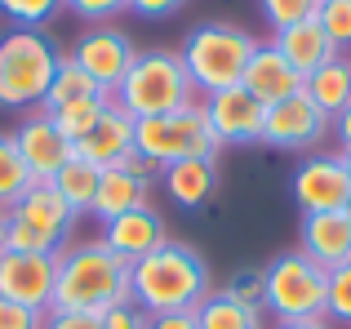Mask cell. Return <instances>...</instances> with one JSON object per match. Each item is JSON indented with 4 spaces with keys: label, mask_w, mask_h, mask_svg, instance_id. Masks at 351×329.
<instances>
[{
    "label": "cell",
    "mask_w": 351,
    "mask_h": 329,
    "mask_svg": "<svg viewBox=\"0 0 351 329\" xmlns=\"http://www.w3.org/2000/svg\"><path fill=\"white\" fill-rule=\"evenodd\" d=\"M214 294V276L200 249L182 241H165L147 258L129 263V298L143 307L147 316L165 312H196L205 298Z\"/></svg>",
    "instance_id": "cell-1"
},
{
    "label": "cell",
    "mask_w": 351,
    "mask_h": 329,
    "mask_svg": "<svg viewBox=\"0 0 351 329\" xmlns=\"http://www.w3.org/2000/svg\"><path fill=\"white\" fill-rule=\"evenodd\" d=\"M129 303V263L112 254L103 241H80L58 254L49 312H89L107 316L112 307Z\"/></svg>",
    "instance_id": "cell-2"
},
{
    "label": "cell",
    "mask_w": 351,
    "mask_h": 329,
    "mask_svg": "<svg viewBox=\"0 0 351 329\" xmlns=\"http://www.w3.org/2000/svg\"><path fill=\"white\" fill-rule=\"evenodd\" d=\"M62 58L45 27H14L0 36V107L9 112H32L45 103L53 76H58Z\"/></svg>",
    "instance_id": "cell-3"
},
{
    "label": "cell",
    "mask_w": 351,
    "mask_h": 329,
    "mask_svg": "<svg viewBox=\"0 0 351 329\" xmlns=\"http://www.w3.org/2000/svg\"><path fill=\"white\" fill-rule=\"evenodd\" d=\"M116 103L125 107L134 121L165 112H182L196 103V85H191L187 67L173 49H143L134 58V67L125 71V80L116 85Z\"/></svg>",
    "instance_id": "cell-4"
},
{
    "label": "cell",
    "mask_w": 351,
    "mask_h": 329,
    "mask_svg": "<svg viewBox=\"0 0 351 329\" xmlns=\"http://www.w3.org/2000/svg\"><path fill=\"white\" fill-rule=\"evenodd\" d=\"M254 49H258V40L245 32V27H236V23H200V27L187 32L178 58H182V67H187L196 94H218V89L240 85Z\"/></svg>",
    "instance_id": "cell-5"
},
{
    "label": "cell",
    "mask_w": 351,
    "mask_h": 329,
    "mask_svg": "<svg viewBox=\"0 0 351 329\" xmlns=\"http://www.w3.org/2000/svg\"><path fill=\"white\" fill-rule=\"evenodd\" d=\"M134 151L147 169H169V164H178V160L218 156V138L205 121V107L191 103V107H182V112H165V116L138 121Z\"/></svg>",
    "instance_id": "cell-6"
},
{
    "label": "cell",
    "mask_w": 351,
    "mask_h": 329,
    "mask_svg": "<svg viewBox=\"0 0 351 329\" xmlns=\"http://www.w3.org/2000/svg\"><path fill=\"white\" fill-rule=\"evenodd\" d=\"M267 276V303L263 312H271L280 325L289 321H325V294H329V271L320 263H311L302 249L276 254L263 267Z\"/></svg>",
    "instance_id": "cell-7"
},
{
    "label": "cell",
    "mask_w": 351,
    "mask_h": 329,
    "mask_svg": "<svg viewBox=\"0 0 351 329\" xmlns=\"http://www.w3.org/2000/svg\"><path fill=\"white\" fill-rule=\"evenodd\" d=\"M71 227H76V214H71L67 200L49 182H32L23 191V200L9 209V249L58 258L71 245Z\"/></svg>",
    "instance_id": "cell-8"
},
{
    "label": "cell",
    "mask_w": 351,
    "mask_h": 329,
    "mask_svg": "<svg viewBox=\"0 0 351 329\" xmlns=\"http://www.w3.org/2000/svg\"><path fill=\"white\" fill-rule=\"evenodd\" d=\"M329 130H334V121L298 89V94H289V98H280V103L267 107L263 143L276 147V151H311Z\"/></svg>",
    "instance_id": "cell-9"
},
{
    "label": "cell",
    "mask_w": 351,
    "mask_h": 329,
    "mask_svg": "<svg viewBox=\"0 0 351 329\" xmlns=\"http://www.w3.org/2000/svg\"><path fill=\"white\" fill-rule=\"evenodd\" d=\"M351 200V173L343 151H311L293 169V205L302 214H329Z\"/></svg>",
    "instance_id": "cell-10"
},
{
    "label": "cell",
    "mask_w": 351,
    "mask_h": 329,
    "mask_svg": "<svg viewBox=\"0 0 351 329\" xmlns=\"http://www.w3.org/2000/svg\"><path fill=\"white\" fill-rule=\"evenodd\" d=\"M67 58L76 62L80 71H89L103 94H116V85L125 80V71L134 67L138 49H134V40H129L120 27L98 23V27H89L85 36H76V49H71Z\"/></svg>",
    "instance_id": "cell-11"
},
{
    "label": "cell",
    "mask_w": 351,
    "mask_h": 329,
    "mask_svg": "<svg viewBox=\"0 0 351 329\" xmlns=\"http://www.w3.org/2000/svg\"><path fill=\"white\" fill-rule=\"evenodd\" d=\"M53 280H58V258H49V254L5 249V258H0V298H9V303H23L32 312H49Z\"/></svg>",
    "instance_id": "cell-12"
},
{
    "label": "cell",
    "mask_w": 351,
    "mask_h": 329,
    "mask_svg": "<svg viewBox=\"0 0 351 329\" xmlns=\"http://www.w3.org/2000/svg\"><path fill=\"white\" fill-rule=\"evenodd\" d=\"M205 121L214 130L218 147L227 143H263V121H267V107L249 94L245 85L232 89H218V94H205Z\"/></svg>",
    "instance_id": "cell-13"
},
{
    "label": "cell",
    "mask_w": 351,
    "mask_h": 329,
    "mask_svg": "<svg viewBox=\"0 0 351 329\" xmlns=\"http://www.w3.org/2000/svg\"><path fill=\"white\" fill-rule=\"evenodd\" d=\"M14 143H18V156L27 160V169H32L36 182H49L62 164L76 156V147H71V143L62 138V130L53 125V116L40 112V107L23 116V125L14 130Z\"/></svg>",
    "instance_id": "cell-14"
},
{
    "label": "cell",
    "mask_w": 351,
    "mask_h": 329,
    "mask_svg": "<svg viewBox=\"0 0 351 329\" xmlns=\"http://www.w3.org/2000/svg\"><path fill=\"white\" fill-rule=\"evenodd\" d=\"M134 130H138V121L112 98V103L103 107V116H98V125L76 143V156H85L89 164H98V169H112V164L134 160L138 156L134 151Z\"/></svg>",
    "instance_id": "cell-15"
},
{
    "label": "cell",
    "mask_w": 351,
    "mask_h": 329,
    "mask_svg": "<svg viewBox=\"0 0 351 329\" xmlns=\"http://www.w3.org/2000/svg\"><path fill=\"white\" fill-rule=\"evenodd\" d=\"M147 196H152V169L134 156L125 164L103 169V178H98V196H94V205H89V214H94L98 223H112V218L129 214V209L147 205Z\"/></svg>",
    "instance_id": "cell-16"
},
{
    "label": "cell",
    "mask_w": 351,
    "mask_h": 329,
    "mask_svg": "<svg viewBox=\"0 0 351 329\" xmlns=\"http://www.w3.org/2000/svg\"><path fill=\"white\" fill-rule=\"evenodd\" d=\"M98 241L112 254H120L125 263H138L152 249H160V245L169 241V232H165V218L156 214L152 205H138V209H129V214L112 218V223H103V236H98Z\"/></svg>",
    "instance_id": "cell-17"
},
{
    "label": "cell",
    "mask_w": 351,
    "mask_h": 329,
    "mask_svg": "<svg viewBox=\"0 0 351 329\" xmlns=\"http://www.w3.org/2000/svg\"><path fill=\"white\" fill-rule=\"evenodd\" d=\"M298 249L311 263H320L325 271L343 267L351 258V223L343 209H329V214H302L298 227Z\"/></svg>",
    "instance_id": "cell-18"
},
{
    "label": "cell",
    "mask_w": 351,
    "mask_h": 329,
    "mask_svg": "<svg viewBox=\"0 0 351 329\" xmlns=\"http://www.w3.org/2000/svg\"><path fill=\"white\" fill-rule=\"evenodd\" d=\"M240 85H245L263 107H271V103H280V98L298 94L302 76L293 71V62L285 58L271 40H258V49H254V58H249L245 76H240Z\"/></svg>",
    "instance_id": "cell-19"
},
{
    "label": "cell",
    "mask_w": 351,
    "mask_h": 329,
    "mask_svg": "<svg viewBox=\"0 0 351 329\" xmlns=\"http://www.w3.org/2000/svg\"><path fill=\"white\" fill-rule=\"evenodd\" d=\"M271 45L293 62V71H298L302 80H307L311 71H320L325 62H334V58H338L334 40L325 36V27H320L316 18H307V23H293V27H285V32H276V36H271Z\"/></svg>",
    "instance_id": "cell-20"
},
{
    "label": "cell",
    "mask_w": 351,
    "mask_h": 329,
    "mask_svg": "<svg viewBox=\"0 0 351 329\" xmlns=\"http://www.w3.org/2000/svg\"><path fill=\"white\" fill-rule=\"evenodd\" d=\"M160 182L169 191L173 205L182 209H205L218 191V156H196V160H178L169 169H160Z\"/></svg>",
    "instance_id": "cell-21"
},
{
    "label": "cell",
    "mask_w": 351,
    "mask_h": 329,
    "mask_svg": "<svg viewBox=\"0 0 351 329\" xmlns=\"http://www.w3.org/2000/svg\"><path fill=\"white\" fill-rule=\"evenodd\" d=\"M302 94H307L311 103L334 121L343 107H351V58L338 53L334 62H325L320 71H311V76L302 80Z\"/></svg>",
    "instance_id": "cell-22"
},
{
    "label": "cell",
    "mask_w": 351,
    "mask_h": 329,
    "mask_svg": "<svg viewBox=\"0 0 351 329\" xmlns=\"http://www.w3.org/2000/svg\"><path fill=\"white\" fill-rule=\"evenodd\" d=\"M98 178H103V169H98V164H89L85 156H71L49 178V187L58 191V196L71 205V214L80 218V214H89V205H94V196H98Z\"/></svg>",
    "instance_id": "cell-23"
},
{
    "label": "cell",
    "mask_w": 351,
    "mask_h": 329,
    "mask_svg": "<svg viewBox=\"0 0 351 329\" xmlns=\"http://www.w3.org/2000/svg\"><path fill=\"white\" fill-rule=\"evenodd\" d=\"M196 329H263V312L240 307L236 298H227L223 289H214V294L196 307Z\"/></svg>",
    "instance_id": "cell-24"
},
{
    "label": "cell",
    "mask_w": 351,
    "mask_h": 329,
    "mask_svg": "<svg viewBox=\"0 0 351 329\" xmlns=\"http://www.w3.org/2000/svg\"><path fill=\"white\" fill-rule=\"evenodd\" d=\"M85 98H107L103 89H98V80L89 76V71H80L71 58H62L58 76H53L49 94H45L40 112H58V107H71V103H85Z\"/></svg>",
    "instance_id": "cell-25"
},
{
    "label": "cell",
    "mask_w": 351,
    "mask_h": 329,
    "mask_svg": "<svg viewBox=\"0 0 351 329\" xmlns=\"http://www.w3.org/2000/svg\"><path fill=\"white\" fill-rule=\"evenodd\" d=\"M32 169H27V160L18 156V143L14 134H0V209H14L18 200H23V191L32 187Z\"/></svg>",
    "instance_id": "cell-26"
},
{
    "label": "cell",
    "mask_w": 351,
    "mask_h": 329,
    "mask_svg": "<svg viewBox=\"0 0 351 329\" xmlns=\"http://www.w3.org/2000/svg\"><path fill=\"white\" fill-rule=\"evenodd\" d=\"M107 103H112V94H107V98H85V103H71V107H58V112H49V116H53V125L62 130V138L76 147V143L98 125V116H103Z\"/></svg>",
    "instance_id": "cell-27"
},
{
    "label": "cell",
    "mask_w": 351,
    "mask_h": 329,
    "mask_svg": "<svg viewBox=\"0 0 351 329\" xmlns=\"http://www.w3.org/2000/svg\"><path fill=\"white\" fill-rule=\"evenodd\" d=\"M223 294L236 298L240 307H254V312H263V303H267V276H263V267H236L232 276H227Z\"/></svg>",
    "instance_id": "cell-28"
},
{
    "label": "cell",
    "mask_w": 351,
    "mask_h": 329,
    "mask_svg": "<svg viewBox=\"0 0 351 329\" xmlns=\"http://www.w3.org/2000/svg\"><path fill=\"white\" fill-rule=\"evenodd\" d=\"M316 23L325 27V36L334 40V49H338V53H347V49H351V0H320Z\"/></svg>",
    "instance_id": "cell-29"
},
{
    "label": "cell",
    "mask_w": 351,
    "mask_h": 329,
    "mask_svg": "<svg viewBox=\"0 0 351 329\" xmlns=\"http://www.w3.org/2000/svg\"><path fill=\"white\" fill-rule=\"evenodd\" d=\"M258 9H263V18H267L271 32H285V27H293V23L316 18L320 0H258Z\"/></svg>",
    "instance_id": "cell-30"
},
{
    "label": "cell",
    "mask_w": 351,
    "mask_h": 329,
    "mask_svg": "<svg viewBox=\"0 0 351 329\" xmlns=\"http://www.w3.org/2000/svg\"><path fill=\"white\" fill-rule=\"evenodd\" d=\"M62 9V0H0V14L14 27H45Z\"/></svg>",
    "instance_id": "cell-31"
},
{
    "label": "cell",
    "mask_w": 351,
    "mask_h": 329,
    "mask_svg": "<svg viewBox=\"0 0 351 329\" xmlns=\"http://www.w3.org/2000/svg\"><path fill=\"white\" fill-rule=\"evenodd\" d=\"M325 316H334V321H347V325H351V258L343 263V267H334V271H329Z\"/></svg>",
    "instance_id": "cell-32"
},
{
    "label": "cell",
    "mask_w": 351,
    "mask_h": 329,
    "mask_svg": "<svg viewBox=\"0 0 351 329\" xmlns=\"http://www.w3.org/2000/svg\"><path fill=\"white\" fill-rule=\"evenodd\" d=\"M62 9H71L76 18H85L89 27H98V23H112L116 14H125L129 0H62Z\"/></svg>",
    "instance_id": "cell-33"
},
{
    "label": "cell",
    "mask_w": 351,
    "mask_h": 329,
    "mask_svg": "<svg viewBox=\"0 0 351 329\" xmlns=\"http://www.w3.org/2000/svg\"><path fill=\"white\" fill-rule=\"evenodd\" d=\"M0 329H45V312H32L23 303L0 298Z\"/></svg>",
    "instance_id": "cell-34"
},
{
    "label": "cell",
    "mask_w": 351,
    "mask_h": 329,
    "mask_svg": "<svg viewBox=\"0 0 351 329\" xmlns=\"http://www.w3.org/2000/svg\"><path fill=\"white\" fill-rule=\"evenodd\" d=\"M147 321H152V316L129 298V303H120V307H112V312L103 316V329H147Z\"/></svg>",
    "instance_id": "cell-35"
},
{
    "label": "cell",
    "mask_w": 351,
    "mask_h": 329,
    "mask_svg": "<svg viewBox=\"0 0 351 329\" xmlns=\"http://www.w3.org/2000/svg\"><path fill=\"white\" fill-rule=\"evenodd\" d=\"M45 329H103V316H89V312H45Z\"/></svg>",
    "instance_id": "cell-36"
},
{
    "label": "cell",
    "mask_w": 351,
    "mask_h": 329,
    "mask_svg": "<svg viewBox=\"0 0 351 329\" xmlns=\"http://www.w3.org/2000/svg\"><path fill=\"white\" fill-rule=\"evenodd\" d=\"M187 5V0H129V14H138V18H169V14H178V9Z\"/></svg>",
    "instance_id": "cell-37"
},
{
    "label": "cell",
    "mask_w": 351,
    "mask_h": 329,
    "mask_svg": "<svg viewBox=\"0 0 351 329\" xmlns=\"http://www.w3.org/2000/svg\"><path fill=\"white\" fill-rule=\"evenodd\" d=\"M147 329H196V312H165V316H152Z\"/></svg>",
    "instance_id": "cell-38"
},
{
    "label": "cell",
    "mask_w": 351,
    "mask_h": 329,
    "mask_svg": "<svg viewBox=\"0 0 351 329\" xmlns=\"http://www.w3.org/2000/svg\"><path fill=\"white\" fill-rule=\"evenodd\" d=\"M334 138L343 143V151H351V107H343V112L334 116Z\"/></svg>",
    "instance_id": "cell-39"
},
{
    "label": "cell",
    "mask_w": 351,
    "mask_h": 329,
    "mask_svg": "<svg viewBox=\"0 0 351 329\" xmlns=\"http://www.w3.org/2000/svg\"><path fill=\"white\" fill-rule=\"evenodd\" d=\"M5 249H9V214L0 209V258H5Z\"/></svg>",
    "instance_id": "cell-40"
},
{
    "label": "cell",
    "mask_w": 351,
    "mask_h": 329,
    "mask_svg": "<svg viewBox=\"0 0 351 329\" xmlns=\"http://www.w3.org/2000/svg\"><path fill=\"white\" fill-rule=\"evenodd\" d=\"M276 329H329L325 321H289V325H276Z\"/></svg>",
    "instance_id": "cell-41"
},
{
    "label": "cell",
    "mask_w": 351,
    "mask_h": 329,
    "mask_svg": "<svg viewBox=\"0 0 351 329\" xmlns=\"http://www.w3.org/2000/svg\"><path fill=\"white\" fill-rule=\"evenodd\" d=\"M343 214H347V223H351V200H347V205H343Z\"/></svg>",
    "instance_id": "cell-42"
},
{
    "label": "cell",
    "mask_w": 351,
    "mask_h": 329,
    "mask_svg": "<svg viewBox=\"0 0 351 329\" xmlns=\"http://www.w3.org/2000/svg\"><path fill=\"white\" fill-rule=\"evenodd\" d=\"M343 160H347V173H351V151H343Z\"/></svg>",
    "instance_id": "cell-43"
}]
</instances>
